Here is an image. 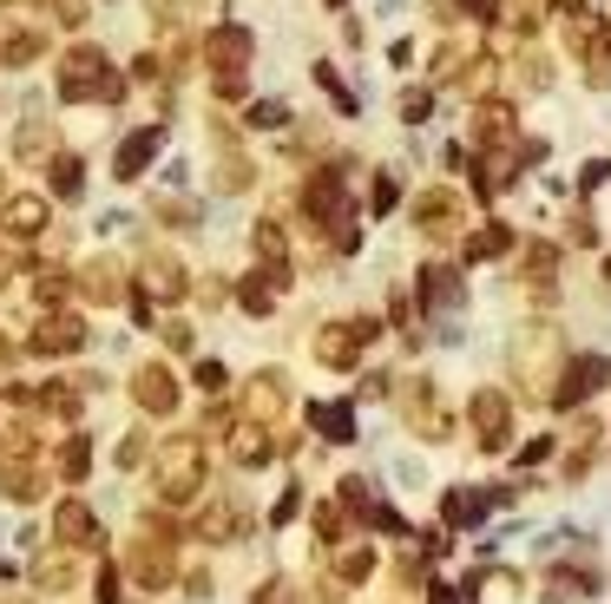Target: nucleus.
I'll use <instances>...</instances> for the list:
<instances>
[{"mask_svg": "<svg viewBox=\"0 0 611 604\" xmlns=\"http://www.w3.org/2000/svg\"><path fill=\"white\" fill-rule=\"evenodd\" d=\"M59 99L86 105V99H125V79H112V59L99 46H72L59 59Z\"/></svg>", "mask_w": 611, "mask_h": 604, "instance_id": "1", "label": "nucleus"}, {"mask_svg": "<svg viewBox=\"0 0 611 604\" xmlns=\"http://www.w3.org/2000/svg\"><path fill=\"white\" fill-rule=\"evenodd\" d=\"M204 487V441L197 434H178V441H165V454H158V500H191Z\"/></svg>", "mask_w": 611, "mask_h": 604, "instance_id": "2", "label": "nucleus"}, {"mask_svg": "<svg viewBox=\"0 0 611 604\" xmlns=\"http://www.w3.org/2000/svg\"><path fill=\"white\" fill-rule=\"evenodd\" d=\"M375 316H362V322H329L323 335H316V362L323 368H355V355H362V342H375Z\"/></svg>", "mask_w": 611, "mask_h": 604, "instance_id": "3", "label": "nucleus"}, {"mask_svg": "<svg viewBox=\"0 0 611 604\" xmlns=\"http://www.w3.org/2000/svg\"><path fill=\"white\" fill-rule=\"evenodd\" d=\"M606 381H611L606 355H573V362H566V375H559V388H553V401H559V408H579V401H592Z\"/></svg>", "mask_w": 611, "mask_h": 604, "instance_id": "4", "label": "nucleus"}, {"mask_svg": "<svg viewBox=\"0 0 611 604\" xmlns=\"http://www.w3.org/2000/svg\"><path fill=\"white\" fill-rule=\"evenodd\" d=\"M250 26H237V20H224L211 39H204V59H211V79L217 72H250Z\"/></svg>", "mask_w": 611, "mask_h": 604, "instance_id": "5", "label": "nucleus"}, {"mask_svg": "<svg viewBox=\"0 0 611 604\" xmlns=\"http://www.w3.org/2000/svg\"><path fill=\"white\" fill-rule=\"evenodd\" d=\"M467 414H474L480 447H487V454H500V447H507V434H513V408H507V395H500V388H480Z\"/></svg>", "mask_w": 611, "mask_h": 604, "instance_id": "6", "label": "nucleus"}, {"mask_svg": "<svg viewBox=\"0 0 611 604\" xmlns=\"http://www.w3.org/2000/svg\"><path fill=\"white\" fill-rule=\"evenodd\" d=\"M132 401H138L145 414H171V408H178V375L158 368V362H145V368L132 375Z\"/></svg>", "mask_w": 611, "mask_h": 604, "instance_id": "7", "label": "nucleus"}, {"mask_svg": "<svg viewBox=\"0 0 611 604\" xmlns=\"http://www.w3.org/2000/svg\"><path fill=\"white\" fill-rule=\"evenodd\" d=\"M303 204H309V217H316V224H336V230H349V224H342L349 197H342V178H336V171H316V178H309V191H303Z\"/></svg>", "mask_w": 611, "mask_h": 604, "instance_id": "8", "label": "nucleus"}, {"mask_svg": "<svg viewBox=\"0 0 611 604\" xmlns=\"http://www.w3.org/2000/svg\"><path fill=\"white\" fill-rule=\"evenodd\" d=\"M33 349H39V355H72V349H86V322H79V316H46V322L33 329Z\"/></svg>", "mask_w": 611, "mask_h": 604, "instance_id": "9", "label": "nucleus"}, {"mask_svg": "<svg viewBox=\"0 0 611 604\" xmlns=\"http://www.w3.org/2000/svg\"><path fill=\"white\" fill-rule=\"evenodd\" d=\"M158 145H165V132H158V125L132 132V138H125V145L112 151V178H138V171L151 164V151H158Z\"/></svg>", "mask_w": 611, "mask_h": 604, "instance_id": "10", "label": "nucleus"}, {"mask_svg": "<svg viewBox=\"0 0 611 604\" xmlns=\"http://www.w3.org/2000/svg\"><path fill=\"white\" fill-rule=\"evenodd\" d=\"M415 224H421L428 237H448V230L461 224V197H454V191H428V197L415 204Z\"/></svg>", "mask_w": 611, "mask_h": 604, "instance_id": "11", "label": "nucleus"}, {"mask_svg": "<svg viewBox=\"0 0 611 604\" xmlns=\"http://www.w3.org/2000/svg\"><path fill=\"white\" fill-rule=\"evenodd\" d=\"M79 289H86V303H118V296H125V270H118L112 257H99V263L79 270Z\"/></svg>", "mask_w": 611, "mask_h": 604, "instance_id": "12", "label": "nucleus"}, {"mask_svg": "<svg viewBox=\"0 0 611 604\" xmlns=\"http://www.w3.org/2000/svg\"><path fill=\"white\" fill-rule=\"evenodd\" d=\"M421 296H428V309H461V303H467V289H461V270H448V263H428V270H421Z\"/></svg>", "mask_w": 611, "mask_h": 604, "instance_id": "13", "label": "nucleus"}, {"mask_svg": "<svg viewBox=\"0 0 611 604\" xmlns=\"http://www.w3.org/2000/svg\"><path fill=\"white\" fill-rule=\"evenodd\" d=\"M53 533H59V546H79V552H86V546H99V520H92L79 500H66V506L53 513Z\"/></svg>", "mask_w": 611, "mask_h": 604, "instance_id": "14", "label": "nucleus"}, {"mask_svg": "<svg viewBox=\"0 0 611 604\" xmlns=\"http://www.w3.org/2000/svg\"><path fill=\"white\" fill-rule=\"evenodd\" d=\"M197 533H204L211 546H224V539H244V533H250V513H244L237 500H224V506H211V513L197 520Z\"/></svg>", "mask_w": 611, "mask_h": 604, "instance_id": "15", "label": "nucleus"}, {"mask_svg": "<svg viewBox=\"0 0 611 604\" xmlns=\"http://www.w3.org/2000/svg\"><path fill=\"white\" fill-rule=\"evenodd\" d=\"M132 572H138V585H171V552H165V539H138L132 546Z\"/></svg>", "mask_w": 611, "mask_h": 604, "instance_id": "16", "label": "nucleus"}, {"mask_svg": "<svg viewBox=\"0 0 611 604\" xmlns=\"http://www.w3.org/2000/svg\"><path fill=\"white\" fill-rule=\"evenodd\" d=\"M0 217H7V237H20V243H26V237H39V230H46V197H13Z\"/></svg>", "mask_w": 611, "mask_h": 604, "instance_id": "17", "label": "nucleus"}, {"mask_svg": "<svg viewBox=\"0 0 611 604\" xmlns=\"http://www.w3.org/2000/svg\"><path fill=\"white\" fill-rule=\"evenodd\" d=\"M39 46H46L39 26H7V33H0V66H33Z\"/></svg>", "mask_w": 611, "mask_h": 604, "instance_id": "18", "label": "nucleus"}, {"mask_svg": "<svg viewBox=\"0 0 611 604\" xmlns=\"http://www.w3.org/2000/svg\"><path fill=\"white\" fill-rule=\"evenodd\" d=\"M513 250V230L507 224H480L474 237H467V263H494V257H507Z\"/></svg>", "mask_w": 611, "mask_h": 604, "instance_id": "19", "label": "nucleus"}, {"mask_svg": "<svg viewBox=\"0 0 611 604\" xmlns=\"http://www.w3.org/2000/svg\"><path fill=\"white\" fill-rule=\"evenodd\" d=\"M474 138H480V145L513 138V105H500V99H494V105H480V112H474Z\"/></svg>", "mask_w": 611, "mask_h": 604, "instance_id": "20", "label": "nucleus"}, {"mask_svg": "<svg viewBox=\"0 0 611 604\" xmlns=\"http://www.w3.org/2000/svg\"><path fill=\"white\" fill-rule=\"evenodd\" d=\"M145 289L151 296H184V263L178 257H151L145 263Z\"/></svg>", "mask_w": 611, "mask_h": 604, "instance_id": "21", "label": "nucleus"}, {"mask_svg": "<svg viewBox=\"0 0 611 604\" xmlns=\"http://www.w3.org/2000/svg\"><path fill=\"white\" fill-rule=\"evenodd\" d=\"M283 401H290V381H283V375H257V381H250V414H257V421H270Z\"/></svg>", "mask_w": 611, "mask_h": 604, "instance_id": "22", "label": "nucleus"}, {"mask_svg": "<svg viewBox=\"0 0 611 604\" xmlns=\"http://www.w3.org/2000/svg\"><path fill=\"white\" fill-rule=\"evenodd\" d=\"M230 454H237L244 467H263V460H270V434L250 421V428H237V434H230Z\"/></svg>", "mask_w": 611, "mask_h": 604, "instance_id": "23", "label": "nucleus"}, {"mask_svg": "<svg viewBox=\"0 0 611 604\" xmlns=\"http://www.w3.org/2000/svg\"><path fill=\"white\" fill-rule=\"evenodd\" d=\"M0 493H7L13 506H33V500H39V474H33V467H0Z\"/></svg>", "mask_w": 611, "mask_h": 604, "instance_id": "24", "label": "nucleus"}, {"mask_svg": "<svg viewBox=\"0 0 611 604\" xmlns=\"http://www.w3.org/2000/svg\"><path fill=\"white\" fill-rule=\"evenodd\" d=\"M441 513H448V526H474V520H480V513H487V500H480V493H474V487H454V493H448V506H441Z\"/></svg>", "mask_w": 611, "mask_h": 604, "instance_id": "25", "label": "nucleus"}, {"mask_svg": "<svg viewBox=\"0 0 611 604\" xmlns=\"http://www.w3.org/2000/svg\"><path fill=\"white\" fill-rule=\"evenodd\" d=\"M250 178H257V171H250V158H237V151H230V158H217V178H211V184L237 197V191H250Z\"/></svg>", "mask_w": 611, "mask_h": 604, "instance_id": "26", "label": "nucleus"}, {"mask_svg": "<svg viewBox=\"0 0 611 604\" xmlns=\"http://www.w3.org/2000/svg\"><path fill=\"white\" fill-rule=\"evenodd\" d=\"M33 579H39L46 592H66V585H72V552H46V559L33 566Z\"/></svg>", "mask_w": 611, "mask_h": 604, "instance_id": "27", "label": "nucleus"}, {"mask_svg": "<svg viewBox=\"0 0 611 604\" xmlns=\"http://www.w3.org/2000/svg\"><path fill=\"white\" fill-rule=\"evenodd\" d=\"M39 408H46L53 421H79V395H72V388H59V381H46V388H39Z\"/></svg>", "mask_w": 611, "mask_h": 604, "instance_id": "28", "label": "nucleus"}, {"mask_svg": "<svg viewBox=\"0 0 611 604\" xmlns=\"http://www.w3.org/2000/svg\"><path fill=\"white\" fill-rule=\"evenodd\" d=\"M309 421H316L329 441H355V421H349V408H329V401H323V408H309Z\"/></svg>", "mask_w": 611, "mask_h": 604, "instance_id": "29", "label": "nucleus"}, {"mask_svg": "<svg viewBox=\"0 0 611 604\" xmlns=\"http://www.w3.org/2000/svg\"><path fill=\"white\" fill-rule=\"evenodd\" d=\"M79 184H86L79 158H72V151H59V158H53V191H59V197H79Z\"/></svg>", "mask_w": 611, "mask_h": 604, "instance_id": "30", "label": "nucleus"}, {"mask_svg": "<svg viewBox=\"0 0 611 604\" xmlns=\"http://www.w3.org/2000/svg\"><path fill=\"white\" fill-rule=\"evenodd\" d=\"M283 250H290L283 224H276V217H263V224H257V257H263V263H283Z\"/></svg>", "mask_w": 611, "mask_h": 604, "instance_id": "31", "label": "nucleus"}, {"mask_svg": "<svg viewBox=\"0 0 611 604\" xmlns=\"http://www.w3.org/2000/svg\"><path fill=\"white\" fill-rule=\"evenodd\" d=\"M86 460H92V447H86V434H72L59 447V480H86Z\"/></svg>", "mask_w": 611, "mask_h": 604, "instance_id": "32", "label": "nucleus"}, {"mask_svg": "<svg viewBox=\"0 0 611 604\" xmlns=\"http://www.w3.org/2000/svg\"><path fill=\"white\" fill-rule=\"evenodd\" d=\"M316 86H323V92H329V99H336L342 112H355V92L342 86V72H336V66H316Z\"/></svg>", "mask_w": 611, "mask_h": 604, "instance_id": "33", "label": "nucleus"}, {"mask_svg": "<svg viewBox=\"0 0 611 604\" xmlns=\"http://www.w3.org/2000/svg\"><path fill=\"white\" fill-rule=\"evenodd\" d=\"M467 66V46H441V59H434V79H454Z\"/></svg>", "mask_w": 611, "mask_h": 604, "instance_id": "34", "label": "nucleus"}, {"mask_svg": "<svg viewBox=\"0 0 611 604\" xmlns=\"http://www.w3.org/2000/svg\"><path fill=\"white\" fill-rule=\"evenodd\" d=\"M395 197H401V184L382 171V178H375V191H369V204H375V210H395Z\"/></svg>", "mask_w": 611, "mask_h": 604, "instance_id": "35", "label": "nucleus"}, {"mask_svg": "<svg viewBox=\"0 0 611 604\" xmlns=\"http://www.w3.org/2000/svg\"><path fill=\"white\" fill-rule=\"evenodd\" d=\"M316 533H323V546H336L342 539V513L336 506H316Z\"/></svg>", "mask_w": 611, "mask_h": 604, "instance_id": "36", "label": "nucleus"}, {"mask_svg": "<svg viewBox=\"0 0 611 604\" xmlns=\"http://www.w3.org/2000/svg\"><path fill=\"white\" fill-rule=\"evenodd\" d=\"M369 566H375L369 552H342V585H362V579H369Z\"/></svg>", "mask_w": 611, "mask_h": 604, "instance_id": "37", "label": "nucleus"}, {"mask_svg": "<svg viewBox=\"0 0 611 604\" xmlns=\"http://www.w3.org/2000/svg\"><path fill=\"white\" fill-rule=\"evenodd\" d=\"M428 112H434V99H428V92H408V99H401V118H408V125H421Z\"/></svg>", "mask_w": 611, "mask_h": 604, "instance_id": "38", "label": "nucleus"}, {"mask_svg": "<svg viewBox=\"0 0 611 604\" xmlns=\"http://www.w3.org/2000/svg\"><path fill=\"white\" fill-rule=\"evenodd\" d=\"M13 151H20V158H39V151H46V125H26V132H20V145H13Z\"/></svg>", "mask_w": 611, "mask_h": 604, "instance_id": "39", "label": "nucleus"}, {"mask_svg": "<svg viewBox=\"0 0 611 604\" xmlns=\"http://www.w3.org/2000/svg\"><path fill=\"white\" fill-rule=\"evenodd\" d=\"M66 289H72V283H66V276H59V270H46V276H39V303H59V296H66Z\"/></svg>", "mask_w": 611, "mask_h": 604, "instance_id": "40", "label": "nucleus"}, {"mask_svg": "<svg viewBox=\"0 0 611 604\" xmlns=\"http://www.w3.org/2000/svg\"><path fill=\"white\" fill-rule=\"evenodd\" d=\"M250 125H283V105H276V99H263V105H250Z\"/></svg>", "mask_w": 611, "mask_h": 604, "instance_id": "41", "label": "nucleus"}, {"mask_svg": "<svg viewBox=\"0 0 611 604\" xmlns=\"http://www.w3.org/2000/svg\"><path fill=\"white\" fill-rule=\"evenodd\" d=\"M197 388L217 395V388H224V362H197Z\"/></svg>", "mask_w": 611, "mask_h": 604, "instance_id": "42", "label": "nucleus"}, {"mask_svg": "<svg viewBox=\"0 0 611 604\" xmlns=\"http://www.w3.org/2000/svg\"><path fill=\"white\" fill-rule=\"evenodd\" d=\"M165 342H171V349L184 355V349H191V329H184V322H165Z\"/></svg>", "mask_w": 611, "mask_h": 604, "instance_id": "43", "label": "nucleus"}, {"mask_svg": "<svg viewBox=\"0 0 611 604\" xmlns=\"http://www.w3.org/2000/svg\"><path fill=\"white\" fill-rule=\"evenodd\" d=\"M99 604H118V572H99Z\"/></svg>", "mask_w": 611, "mask_h": 604, "instance_id": "44", "label": "nucleus"}, {"mask_svg": "<svg viewBox=\"0 0 611 604\" xmlns=\"http://www.w3.org/2000/svg\"><path fill=\"white\" fill-rule=\"evenodd\" d=\"M53 7H59V20H66V26H79V13H86V0H53Z\"/></svg>", "mask_w": 611, "mask_h": 604, "instance_id": "45", "label": "nucleus"}, {"mask_svg": "<svg viewBox=\"0 0 611 604\" xmlns=\"http://www.w3.org/2000/svg\"><path fill=\"white\" fill-rule=\"evenodd\" d=\"M461 7H467L474 20H494V13H500V0H461Z\"/></svg>", "mask_w": 611, "mask_h": 604, "instance_id": "46", "label": "nucleus"}, {"mask_svg": "<svg viewBox=\"0 0 611 604\" xmlns=\"http://www.w3.org/2000/svg\"><path fill=\"white\" fill-rule=\"evenodd\" d=\"M257 604H290V592H283V585H263V592H257Z\"/></svg>", "mask_w": 611, "mask_h": 604, "instance_id": "47", "label": "nucleus"}, {"mask_svg": "<svg viewBox=\"0 0 611 604\" xmlns=\"http://www.w3.org/2000/svg\"><path fill=\"white\" fill-rule=\"evenodd\" d=\"M434 604H454V592H441V585H434Z\"/></svg>", "mask_w": 611, "mask_h": 604, "instance_id": "48", "label": "nucleus"}, {"mask_svg": "<svg viewBox=\"0 0 611 604\" xmlns=\"http://www.w3.org/2000/svg\"><path fill=\"white\" fill-rule=\"evenodd\" d=\"M606 276H611V270H606Z\"/></svg>", "mask_w": 611, "mask_h": 604, "instance_id": "49", "label": "nucleus"}]
</instances>
